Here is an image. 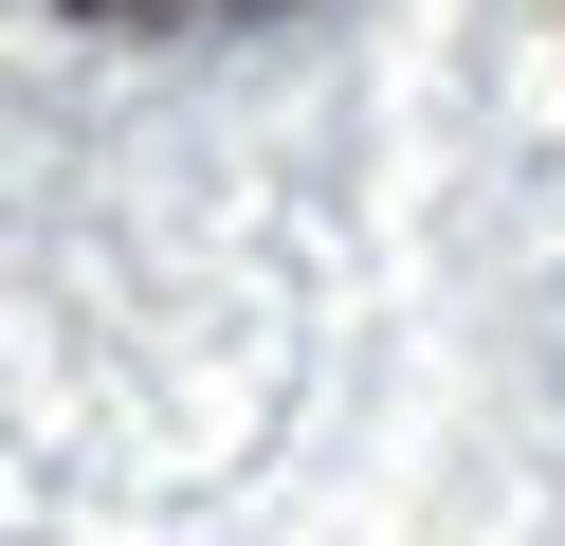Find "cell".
Returning a JSON list of instances; mask_svg holds the SVG:
<instances>
[{"instance_id":"6da1fadb","label":"cell","mask_w":565,"mask_h":546,"mask_svg":"<svg viewBox=\"0 0 565 546\" xmlns=\"http://www.w3.org/2000/svg\"><path fill=\"white\" fill-rule=\"evenodd\" d=\"M74 19H256V0H74Z\"/></svg>"}]
</instances>
